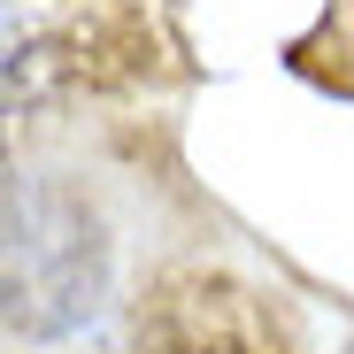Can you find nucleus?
I'll return each instance as SVG.
<instances>
[{
    "mask_svg": "<svg viewBox=\"0 0 354 354\" xmlns=\"http://www.w3.org/2000/svg\"><path fill=\"white\" fill-rule=\"evenodd\" d=\"M139 354H277V339L254 292L185 277L154 301V316H139Z\"/></svg>",
    "mask_w": 354,
    "mask_h": 354,
    "instance_id": "2",
    "label": "nucleus"
},
{
    "mask_svg": "<svg viewBox=\"0 0 354 354\" xmlns=\"http://www.w3.org/2000/svg\"><path fill=\"white\" fill-rule=\"evenodd\" d=\"M108 301V231L100 216L54 185L8 177V331L16 339H70Z\"/></svg>",
    "mask_w": 354,
    "mask_h": 354,
    "instance_id": "1",
    "label": "nucleus"
}]
</instances>
